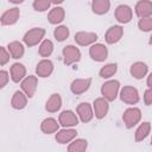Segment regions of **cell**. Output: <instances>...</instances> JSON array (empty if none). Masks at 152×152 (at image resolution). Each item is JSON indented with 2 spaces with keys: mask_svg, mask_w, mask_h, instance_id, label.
Listing matches in <instances>:
<instances>
[{
  "mask_svg": "<svg viewBox=\"0 0 152 152\" xmlns=\"http://www.w3.org/2000/svg\"><path fill=\"white\" fill-rule=\"evenodd\" d=\"M69 28L66 27V26H64V25H59V26H57L56 28H55V31H53V36H55V38H56V40H58V42H63V40H65L68 37H69Z\"/></svg>",
  "mask_w": 152,
  "mask_h": 152,
  "instance_id": "obj_31",
  "label": "cell"
},
{
  "mask_svg": "<svg viewBox=\"0 0 152 152\" xmlns=\"http://www.w3.org/2000/svg\"><path fill=\"white\" fill-rule=\"evenodd\" d=\"M147 71H148V66L144 62H135L129 68L131 75L134 78H137V80H141L142 77H145L146 74H147Z\"/></svg>",
  "mask_w": 152,
  "mask_h": 152,
  "instance_id": "obj_21",
  "label": "cell"
},
{
  "mask_svg": "<svg viewBox=\"0 0 152 152\" xmlns=\"http://www.w3.org/2000/svg\"><path fill=\"white\" fill-rule=\"evenodd\" d=\"M10 80V76H8V72L6 70H1L0 71V88H5V86L7 84Z\"/></svg>",
  "mask_w": 152,
  "mask_h": 152,
  "instance_id": "obj_35",
  "label": "cell"
},
{
  "mask_svg": "<svg viewBox=\"0 0 152 152\" xmlns=\"http://www.w3.org/2000/svg\"><path fill=\"white\" fill-rule=\"evenodd\" d=\"M151 145H152V138H151Z\"/></svg>",
  "mask_w": 152,
  "mask_h": 152,
  "instance_id": "obj_41",
  "label": "cell"
},
{
  "mask_svg": "<svg viewBox=\"0 0 152 152\" xmlns=\"http://www.w3.org/2000/svg\"><path fill=\"white\" fill-rule=\"evenodd\" d=\"M97 40V34L95 32H86L80 31L75 34V42L81 46H88L93 45Z\"/></svg>",
  "mask_w": 152,
  "mask_h": 152,
  "instance_id": "obj_11",
  "label": "cell"
},
{
  "mask_svg": "<svg viewBox=\"0 0 152 152\" xmlns=\"http://www.w3.org/2000/svg\"><path fill=\"white\" fill-rule=\"evenodd\" d=\"M132 8L128 5H119L115 8V19L120 24H127L132 20Z\"/></svg>",
  "mask_w": 152,
  "mask_h": 152,
  "instance_id": "obj_12",
  "label": "cell"
},
{
  "mask_svg": "<svg viewBox=\"0 0 152 152\" xmlns=\"http://www.w3.org/2000/svg\"><path fill=\"white\" fill-rule=\"evenodd\" d=\"M53 51V43L50 39H44L39 45V55L42 57H49Z\"/></svg>",
  "mask_w": 152,
  "mask_h": 152,
  "instance_id": "obj_30",
  "label": "cell"
},
{
  "mask_svg": "<svg viewBox=\"0 0 152 152\" xmlns=\"http://www.w3.org/2000/svg\"><path fill=\"white\" fill-rule=\"evenodd\" d=\"M64 17H65V11H64V8L61 7V6H56V7H53V8L49 12V14H48V20H49L50 24L57 25V24H59V23H62V21L64 20Z\"/></svg>",
  "mask_w": 152,
  "mask_h": 152,
  "instance_id": "obj_22",
  "label": "cell"
},
{
  "mask_svg": "<svg viewBox=\"0 0 152 152\" xmlns=\"http://www.w3.org/2000/svg\"><path fill=\"white\" fill-rule=\"evenodd\" d=\"M20 17V10L18 7H13V8H10L7 11H5L0 18V21H1V25L4 26H10V25H14L18 19Z\"/></svg>",
  "mask_w": 152,
  "mask_h": 152,
  "instance_id": "obj_10",
  "label": "cell"
},
{
  "mask_svg": "<svg viewBox=\"0 0 152 152\" xmlns=\"http://www.w3.org/2000/svg\"><path fill=\"white\" fill-rule=\"evenodd\" d=\"M44 36H45V30L44 28H42V27H33V28L28 30L24 34L23 40H24V43L27 46H34V45H37L38 43L42 42Z\"/></svg>",
  "mask_w": 152,
  "mask_h": 152,
  "instance_id": "obj_3",
  "label": "cell"
},
{
  "mask_svg": "<svg viewBox=\"0 0 152 152\" xmlns=\"http://www.w3.org/2000/svg\"><path fill=\"white\" fill-rule=\"evenodd\" d=\"M89 56L95 62H103L108 56L107 46L101 43H94L89 49Z\"/></svg>",
  "mask_w": 152,
  "mask_h": 152,
  "instance_id": "obj_6",
  "label": "cell"
},
{
  "mask_svg": "<svg viewBox=\"0 0 152 152\" xmlns=\"http://www.w3.org/2000/svg\"><path fill=\"white\" fill-rule=\"evenodd\" d=\"M64 0H51V2L52 4H55V5H59V4H62Z\"/></svg>",
  "mask_w": 152,
  "mask_h": 152,
  "instance_id": "obj_39",
  "label": "cell"
},
{
  "mask_svg": "<svg viewBox=\"0 0 152 152\" xmlns=\"http://www.w3.org/2000/svg\"><path fill=\"white\" fill-rule=\"evenodd\" d=\"M120 99L124 103L127 104H135L139 102V93L137 88L132 86H125L120 90Z\"/></svg>",
  "mask_w": 152,
  "mask_h": 152,
  "instance_id": "obj_5",
  "label": "cell"
},
{
  "mask_svg": "<svg viewBox=\"0 0 152 152\" xmlns=\"http://www.w3.org/2000/svg\"><path fill=\"white\" fill-rule=\"evenodd\" d=\"M135 13L139 18H147L152 15V1L140 0L135 5Z\"/></svg>",
  "mask_w": 152,
  "mask_h": 152,
  "instance_id": "obj_17",
  "label": "cell"
},
{
  "mask_svg": "<svg viewBox=\"0 0 152 152\" xmlns=\"http://www.w3.org/2000/svg\"><path fill=\"white\" fill-rule=\"evenodd\" d=\"M147 86H148V88H152V72L147 76Z\"/></svg>",
  "mask_w": 152,
  "mask_h": 152,
  "instance_id": "obj_37",
  "label": "cell"
},
{
  "mask_svg": "<svg viewBox=\"0 0 152 152\" xmlns=\"http://www.w3.org/2000/svg\"><path fill=\"white\" fill-rule=\"evenodd\" d=\"M7 49H8V52L11 53V57H12V58H14V59L21 58V57L24 56V52H25L23 43L17 42V40L8 43Z\"/></svg>",
  "mask_w": 152,
  "mask_h": 152,
  "instance_id": "obj_26",
  "label": "cell"
},
{
  "mask_svg": "<svg viewBox=\"0 0 152 152\" xmlns=\"http://www.w3.org/2000/svg\"><path fill=\"white\" fill-rule=\"evenodd\" d=\"M122 34H124V28L120 25H114L107 30L106 36H104V40L108 44H115L122 38Z\"/></svg>",
  "mask_w": 152,
  "mask_h": 152,
  "instance_id": "obj_15",
  "label": "cell"
},
{
  "mask_svg": "<svg viewBox=\"0 0 152 152\" xmlns=\"http://www.w3.org/2000/svg\"><path fill=\"white\" fill-rule=\"evenodd\" d=\"M119 89H120V83L116 80H110L107 81L102 84L101 87V94L104 99H107L108 101H114L119 94Z\"/></svg>",
  "mask_w": 152,
  "mask_h": 152,
  "instance_id": "obj_1",
  "label": "cell"
},
{
  "mask_svg": "<svg viewBox=\"0 0 152 152\" xmlns=\"http://www.w3.org/2000/svg\"><path fill=\"white\" fill-rule=\"evenodd\" d=\"M53 71V63L50 59H42L36 66V74L39 77H49Z\"/></svg>",
  "mask_w": 152,
  "mask_h": 152,
  "instance_id": "obj_18",
  "label": "cell"
},
{
  "mask_svg": "<svg viewBox=\"0 0 152 152\" xmlns=\"http://www.w3.org/2000/svg\"><path fill=\"white\" fill-rule=\"evenodd\" d=\"M58 122H59L63 127H74V126H77V124H78V118H77V115H76L72 110L68 109V110H63V112L59 114V116H58Z\"/></svg>",
  "mask_w": 152,
  "mask_h": 152,
  "instance_id": "obj_14",
  "label": "cell"
},
{
  "mask_svg": "<svg viewBox=\"0 0 152 152\" xmlns=\"http://www.w3.org/2000/svg\"><path fill=\"white\" fill-rule=\"evenodd\" d=\"M76 134H77L76 129L70 128V127H65L63 129L57 131L55 138H56V141L58 144H66V142L72 141L76 138Z\"/></svg>",
  "mask_w": 152,
  "mask_h": 152,
  "instance_id": "obj_16",
  "label": "cell"
},
{
  "mask_svg": "<svg viewBox=\"0 0 152 152\" xmlns=\"http://www.w3.org/2000/svg\"><path fill=\"white\" fill-rule=\"evenodd\" d=\"M61 107H62V97H61V95L57 94V93L52 94V95L48 99V101H46V103H45V109H46L49 113H56L57 110H59Z\"/></svg>",
  "mask_w": 152,
  "mask_h": 152,
  "instance_id": "obj_24",
  "label": "cell"
},
{
  "mask_svg": "<svg viewBox=\"0 0 152 152\" xmlns=\"http://www.w3.org/2000/svg\"><path fill=\"white\" fill-rule=\"evenodd\" d=\"M118 71V64L116 63H108L106 65H103L100 71H99V75L100 77L102 78H110L112 76L115 75V72Z\"/></svg>",
  "mask_w": 152,
  "mask_h": 152,
  "instance_id": "obj_28",
  "label": "cell"
},
{
  "mask_svg": "<svg viewBox=\"0 0 152 152\" xmlns=\"http://www.w3.org/2000/svg\"><path fill=\"white\" fill-rule=\"evenodd\" d=\"M141 119V110L137 107L127 108L122 114V121L127 128H133Z\"/></svg>",
  "mask_w": 152,
  "mask_h": 152,
  "instance_id": "obj_2",
  "label": "cell"
},
{
  "mask_svg": "<svg viewBox=\"0 0 152 152\" xmlns=\"http://www.w3.org/2000/svg\"><path fill=\"white\" fill-rule=\"evenodd\" d=\"M62 55H63L64 64H66V65L74 64V63L78 62L81 59V51L75 45H66V46H64L63 50H62Z\"/></svg>",
  "mask_w": 152,
  "mask_h": 152,
  "instance_id": "obj_4",
  "label": "cell"
},
{
  "mask_svg": "<svg viewBox=\"0 0 152 152\" xmlns=\"http://www.w3.org/2000/svg\"><path fill=\"white\" fill-rule=\"evenodd\" d=\"M51 0H34L32 6L37 12H45L51 6Z\"/></svg>",
  "mask_w": 152,
  "mask_h": 152,
  "instance_id": "obj_32",
  "label": "cell"
},
{
  "mask_svg": "<svg viewBox=\"0 0 152 152\" xmlns=\"http://www.w3.org/2000/svg\"><path fill=\"white\" fill-rule=\"evenodd\" d=\"M88 147V141L86 139H76L68 146L69 152H83Z\"/></svg>",
  "mask_w": 152,
  "mask_h": 152,
  "instance_id": "obj_29",
  "label": "cell"
},
{
  "mask_svg": "<svg viewBox=\"0 0 152 152\" xmlns=\"http://www.w3.org/2000/svg\"><path fill=\"white\" fill-rule=\"evenodd\" d=\"M110 1L109 0H93L91 1V10L95 14L102 15L109 11Z\"/></svg>",
  "mask_w": 152,
  "mask_h": 152,
  "instance_id": "obj_25",
  "label": "cell"
},
{
  "mask_svg": "<svg viewBox=\"0 0 152 152\" xmlns=\"http://www.w3.org/2000/svg\"><path fill=\"white\" fill-rule=\"evenodd\" d=\"M151 131V124L148 121H145L142 124H140V126L137 128L135 134H134V139L137 142H140L142 140H145L147 138V135L150 134Z\"/></svg>",
  "mask_w": 152,
  "mask_h": 152,
  "instance_id": "obj_27",
  "label": "cell"
},
{
  "mask_svg": "<svg viewBox=\"0 0 152 152\" xmlns=\"http://www.w3.org/2000/svg\"><path fill=\"white\" fill-rule=\"evenodd\" d=\"M148 43H150V45H152V34H151V37H150V40H148Z\"/></svg>",
  "mask_w": 152,
  "mask_h": 152,
  "instance_id": "obj_40",
  "label": "cell"
},
{
  "mask_svg": "<svg viewBox=\"0 0 152 152\" xmlns=\"http://www.w3.org/2000/svg\"><path fill=\"white\" fill-rule=\"evenodd\" d=\"M138 27L140 31H144V32L152 31V15L147 18H140L138 21Z\"/></svg>",
  "mask_w": 152,
  "mask_h": 152,
  "instance_id": "obj_33",
  "label": "cell"
},
{
  "mask_svg": "<svg viewBox=\"0 0 152 152\" xmlns=\"http://www.w3.org/2000/svg\"><path fill=\"white\" fill-rule=\"evenodd\" d=\"M59 122H57L56 119L53 118H46L42 121L40 124V129L43 133L45 134H52V133H56L59 128Z\"/></svg>",
  "mask_w": 152,
  "mask_h": 152,
  "instance_id": "obj_23",
  "label": "cell"
},
{
  "mask_svg": "<svg viewBox=\"0 0 152 152\" xmlns=\"http://www.w3.org/2000/svg\"><path fill=\"white\" fill-rule=\"evenodd\" d=\"M10 74L12 81L18 83L26 77V68L21 63H14L10 69Z\"/></svg>",
  "mask_w": 152,
  "mask_h": 152,
  "instance_id": "obj_19",
  "label": "cell"
},
{
  "mask_svg": "<svg viewBox=\"0 0 152 152\" xmlns=\"http://www.w3.org/2000/svg\"><path fill=\"white\" fill-rule=\"evenodd\" d=\"M94 108L90 106V103L88 102H82L77 106L76 108V112H77V115L80 118V120L82 122H89L91 121V119L94 118Z\"/></svg>",
  "mask_w": 152,
  "mask_h": 152,
  "instance_id": "obj_13",
  "label": "cell"
},
{
  "mask_svg": "<svg viewBox=\"0 0 152 152\" xmlns=\"http://www.w3.org/2000/svg\"><path fill=\"white\" fill-rule=\"evenodd\" d=\"M38 86V78L34 75H28L21 81V90L27 95L28 99L33 97Z\"/></svg>",
  "mask_w": 152,
  "mask_h": 152,
  "instance_id": "obj_7",
  "label": "cell"
},
{
  "mask_svg": "<svg viewBox=\"0 0 152 152\" xmlns=\"http://www.w3.org/2000/svg\"><path fill=\"white\" fill-rule=\"evenodd\" d=\"M144 102L146 106H151L152 104V88H148L145 90L144 93Z\"/></svg>",
  "mask_w": 152,
  "mask_h": 152,
  "instance_id": "obj_36",
  "label": "cell"
},
{
  "mask_svg": "<svg viewBox=\"0 0 152 152\" xmlns=\"http://www.w3.org/2000/svg\"><path fill=\"white\" fill-rule=\"evenodd\" d=\"M90 84H91V78L90 77H88V78H76L71 82L70 90L75 95H81V94L86 93L89 89Z\"/></svg>",
  "mask_w": 152,
  "mask_h": 152,
  "instance_id": "obj_8",
  "label": "cell"
},
{
  "mask_svg": "<svg viewBox=\"0 0 152 152\" xmlns=\"http://www.w3.org/2000/svg\"><path fill=\"white\" fill-rule=\"evenodd\" d=\"M27 104V95L23 90H17L12 99H11V106L14 109H23Z\"/></svg>",
  "mask_w": 152,
  "mask_h": 152,
  "instance_id": "obj_20",
  "label": "cell"
},
{
  "mask_svg": "<svg viewBox=\"0 0 152 152\" xmlns=\"http://www.w3.org/2000/svg\"><path fill=\"white\" fill-rule=\"evenodd\" d=\"M10 56H11V53L6 50V48L1 46L0 48V65H5L10 61Z\"/></svg>",
  "mask_w": 152,
  "mask_h": 152,
  "instance_id": "obj_34",
  "label": "cell"
},
{
  "mask_svg": "<svg viewBox=\"0 0 152 152\" xmlns=\"http://www.w3.org/2000/svg\"><path fill=\"white\" fill-rule=\"evenodd\" d=\"M25 0H10V2H12V4H15V5H18V4H21V2H24Z\"/></svg>",
  "mask_w": 152,
  "mask_h": 152,
  "instance_id": "obj_38",
  "label": "cell"
},
{
  "mask_svg": "<svg viewBox=\"0 0 152 152\" xmlns=\"http://www.w3.org/2000/svg\"><path fill=\"white\" fill-rule=\"evenodd\" d=\"M93 108H94V115L97 119H103L109 109V104H108V100L102 97H97L95 99L94 103H93Z\"/></svg>",
  "mask_w": 152,
  "mask_h": 152,
  "instance_id": "obj_9",
  "label": "cell"
}]
</instances>
